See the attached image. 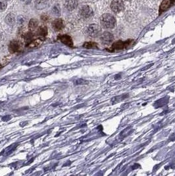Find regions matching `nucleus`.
<instances>
[{
  "mask_svg": "<svg viewBox=\"0 0 175 176\" xmlns=\"http://www.w3.org/2000/svg\"><path fill=\"white\" fill-rule=\"evenodd\" d=\"M101 24L105 28L112 29L116 25V19L111 14L105 13L101 17Z\"/></svg>",
  "mask_w": 175,
  "mask_h": 176,
  "instance_id": "nucleus-1",
  "label": "nucleus"
},
{
  "mask_svg": "<svg viewBox=\"0 0 175 176\" xmlns=\"http://www.w3.org/2000/svg\"><path fill=\"white\" fill-rule=\"evenodd\" d=\"M101 31V29L99 25H97L96 24H90L89 26L87 27L86 32L89 37L92 38H96L100 35Z\"/></svg>",
  "mask_w": 175,
  "mask_h": 176,
  "instance_id": "nucleus-2",
  "label": "nucleus"
},
{
  "mask_svg": "<svg viewBox=\"0 0 175 176\" xmlns=\"http://www.w3.org/2000/svg\"><path fill=\"white\" fill-rule=\"evenodd\" d=\"M78 13L79 15L83 18H89L94 14L92 9L88 5H83L80 7Z\"/></svg>",
  "mask_w": 175,
  "mask_h": 176,
  "instance_id": "nucleus-3",
  "label": "nucleus"
},
{
  "mask_svg": "<svg viewBox=\"0 0 175 176\" xmlns=\"http://www.w3.org/2000/svg\"><path fill=\"white\" fill-rule=\"evenodd\" d=\"M110 7L111 10L115 13L121 12L125 9V5L122 0H113Z\"/></svg>",
  "mask_w": 175,
  "mask_h": 176,
  "instance_id": "nucleus-4",
  "label": "nucleus"
},
{
  "mask_svg": "<svg viewBox=\"0 0 175 176\" xmlns=\"http://www.w3.org/2000/svg\"><path fill=\"white\" fill-rule=\"evenodd\" d=\"M130 44V41H126V42H122V41H118L111 46V51H119V50H122L127 48L129 47V46Z\"/></svg>",
  "mask_w": 175,
  "mask_h": 176,
  "instance_id": "nucleus-5",
  "label": "nucleus"
},
{
  "mask_svg": "<svg viewBox=\"0 0 175 176\" xmlns=\"http://www.w3.org/2000/svg\"><path fill=\"white\" fill-rule=\"evenodd\" d=\"M101 42L105 45H109L111 44L114 40L113 35L109 32H104L103 33L101 34L100 37Z\"/></svg>",
  "mask_w": 175,
  "mask_h": 176,
  "instance_id": "nucleus-6",
  "label": "nucleus"
},
{
  "mask_svg": "<svg viewBox=\"0 0 175 176\" xmlns=\"http://www.w3.org/2000/svg\"><path fill=\"white\" fill-rule=\"evenodd\" d=\"M58 39L64 44L68 46V47H72L73 46V41H72L71 37L67 34L59 35L58 37Z\"/></svg>",
  "mask_w": 175,
  "mask_h": 176,
  "instance_id": "nucleus-7",
  "label": "nucleus"
},
{
  "mask_svg": "<svg viewBox=\"0 0 175 176\" xmlns=\"http://www.w3.org/2000/svg\"><path fill=\"white\" fill-rule=\"evenodd\" d=\"M21 48V43L18 40H12L11 41L9 44V51L11 53H16L19 52Z\"/></svg>",
  "mask_w": 175,
  "mask_h": 176,
  "instance_id": "nucleus-8",
  "label": "nucleus"
},
{
  "mask_svg": "<svg viewBox=\"0 0 175 176\" xmlns=\"http://www.w3.org/2000/svg\"><path fill=\"white\" fill-rule=\"evenodd\" d=\"M175 0H163L159 8V13H161L168 9L172 5Z\"/></svg>",
  "mask_w": 175,
  "mask_h": 176,
  "instance_id": "nucleus-9",
  "label": "nucleus"
},
{
  "mask_svg": "<svg viewBox=\"0 0 175 176\" xmlns=\"http://www.w3.org/2000/svg\"><path fill=\"white\" fill-rule=\"evenodd\" d=\"M52 27L53 29L56 31H59L63 29L65 27V24L63 21L61 19H55L52 23Z\"/></svg>",
  "mask_w": 175,
  "mask_h": 176,
  "instance_id": "nucleus-10",
  "label": "nucleus"
},
{
  "mask_svg": "<svg viewBox=\"0 0 175 176\" xmlns=\"http://www.w3.org/2000/svg\"><path fill=\"white\" fill-rule=\"evenodd\" d=\"M65 6L68 11H73L78 6V0H65Z\"/></svg>",
  "mask_w": 175,
  "mask_h": 176,
  "instance_id": "nucleus-11",
  "label": "nucleus"
},
{
  "mask_svg": "<svg viewBox=\"0 0 175 176\" xmlns=\"http://www.w3.org/2000/svg\"><path fill=\"white\" fill-rule=\"evenodd\" d=\"M5 23L10 25V26H13L15 23V16L13 13H9L5 19Z\"/></svg>",
  "mask_w": 175,
  "mask_h": 176,
  "instance_id": "nucleus-12",
  "label": "nucleus"
},
{
  "mask_svg": "<svg viewBox=\"0 0 175 176\" xmlns=\"http://www.w3.org/2000/svg\"><path fill=\"white\" fill-rule=\"evenodd\" d=\"M39 22L37 19H32L30 21V22L28 23V28L29 29L31 30H36L37 27H38Z\"/></svg>",
  "mask_w": 175,
  "mask_h": 176,
  "instance_id": "nucleus-13",
  "label": "nucleus"
},
{
  "mask_svg": "<svg viewBox=\"0 0 175 176\" xmlns=\"http://www.w3.org/2000/svg\"><path fill=\"white\" fill-rule=\"evenodd\" d=\"M42 43V41L41 39H36V40H34L31 41L29 44L27 45V46L28 48H36V47H38V46L40 45Z\"/></svg>",
  "mask_w": 175,
  "mask_h": 176,
  "instance_id": "nucleus-14",
  "label": "nucleus"
},
{
  "mask_svg": "<svg viewBox=\"0 0 175 176\" xmlns=\"http://www.w3.org/2000/svg\"><path fill=\"white\" fill-rule=\"evenodd\" d=\"M83 47L87 49H94L97 48V45L96 43L94 42H87L84 44Z\"/></svg>",
  "mask_w": 175,
  "mask_h": 176,
  "instance_id": "nucleus-15",
  "label": "nucleus"
},
{
  "mask_svg": "<svg viewBox=\"0 0 175 176\" xmlns=\"http://www.w3.org/2000/svg\"><path fill=\"white\" fill-rule=\"evenodd\" d=\"M38 34L42 37H45L47 34V28L45 27H40L38 29Z\"/></svg>",
  "mask_w": 175,
  "mask_h": 176,
  "instance_id": "nucleus-16",
  "label": "nucleus"
},
{
  "mask_svg": "<svg viewBox=\"0 0 175 176\" xmlns=\"http://www.w3.org/2000/svg\"><path fill=\"white\" fill-rule=\"evenodd\" d=\"M7 3L4 0H0V11L2 12L7 8Z\"/></svg>",
  "mask_w": 175,
  "mask_h": 176,
  "instance_id": "nucleus-17",
  "label": "nucleus"
},
{
  "mask_svg": "<svg viewBox=\"0 0 175 176\" xmlns=\"http://www.w3.org/2000/svg\"><path fill=\"white\" fill-rule=\"evenodd\" d=\"M41 19L43 21V22H46V21L48 20V16L47 15H43L41 16Z\"/></svg>",
  "mask_w": 175,
  "mask_h": 176,
  "instance_id": "nucleus-18",
  "label": "nucleus"
},
{
  "mask_svg": "<svg viewBox=\"0 0 175 176\" xmlns=\"http://www.w3.org/2000/svg\"><path fill=\"white\" fill-rule=\"evenodd\" d=\"M86 81H83V80H78V81H76V84L77 85H80V84H84V83H85V82Z\"/></svg>",
  "mask_w": 175,
  "mask_h": 176,
  "instance_id": "nucleus-19",
  "label": "nucleus"
},
{
  "mask_svg": "<svg viewBox=\"0 0 175 176\" xmlns=\"http://www.w3.org/2000/svg\"><path fill=\"white\" fill-rule=\"evenodd\" d=\"M39 2H42V1H43V0H38Z\"/></svg>",
  "mask_w": 175,
  "mask_h": 176,
  "instance_id": "nucleus-20",
  "label": "nucleus"
},
{
  "mask_svg": "<svg viewBox=\"0 0 175 176\" xmlns=\"http://www.w3.org/2000/svg\"><path fill=\"white\" fill-rule=\"evenodd\" d=\"M126 1H131V0H126Z\"/></svg>",
  "mask_w": 175,
  "mask_h": 176,
  "instance_id": "nucleus-21",
  "label": "nucleus"
},
{
  "mask_svg": "<svg viewBox=\"0 0 175 176\" xmlns=\"http://www.w3.org/2000/svg\"><path fill=\"white\" fill-rule=\"evenodd\" d=\"M1 67H2V66H0V69H1Z\"/></svg>",
  "mask_w": 175,
  "mask_h": 176,
  "instance_id": "nucleus-22",
  "label": "nucleus"
}]
</instances>
